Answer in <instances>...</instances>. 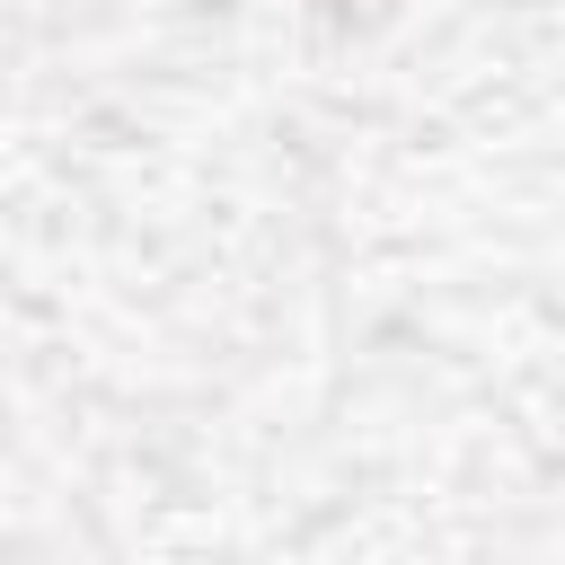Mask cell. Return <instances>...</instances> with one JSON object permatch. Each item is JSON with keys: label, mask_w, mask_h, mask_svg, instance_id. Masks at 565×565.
Segmentation results:
<instances>
[{"label": "cell", "mask_w": 565, "mask_h": 565, "mask_svg": "<svg viewBox=\"0 0 565 565\" xmlns=\"http://www.w3.org/2000/svg\"><path fill=\"white\" fill-rule=\"evenodd\" d=\"M388 9H397V0H309V18H318L327 35H371Z\"/></svg>", "instance_id": "6da1fadb"}]
</instances>
